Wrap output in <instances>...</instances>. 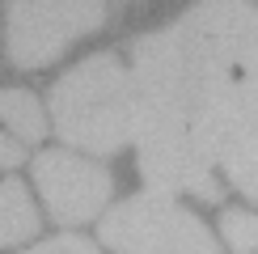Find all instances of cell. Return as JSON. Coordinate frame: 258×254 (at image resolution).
Masks as SVG:
<instances>
[{
  "label": "cell",
  "mask_w": 258,
  "mask_h": 254,
  "mask_svg": "<svg viewBox=\"0 0 258 254\" xmlns=\"http://www.w3.org/2000/svg\"><path fill=\"white\" fill-rule=\"evenodd\" d=\"M136 144H140V174L157 195L186 190V195H199L208 204L220 199V186L212 178L216 161L199 144L195 127L174 123V119H140Z\"/></svg>",
  "instance_id": "3957f363"
},
{
  "label": "cell",
  "mask_w": 258,
  "mask_h": 254,
  "mask_svg": "<svg viewBox=\"0 0 258 254\" xmlns=\"http://www.w3.org/2000/svg\"><path fill=\"white\" fill-rule=\"evenodd\" d=\"M26 254H98L93 250V241H85V237H51V241H42V246L34 250H26Z\"/></svg>",
  "instance_id": "8fae6325"
},
{
  "label": "cell",
  "mask_w": 258,
  "mask_h": 254,
  "mask_svg": "<svg viewBox=\"0 0 258 254\" xmlns=\"http://www.w3.org/2000/svg\"><path fill=\"white\" fill-rule=\"evenodd\" d=\"M34 186L42 190V204L59 225H85L110 199V169L93 157L77 153H38L34 157Z\"/></svg>",
  "instance_id": "5b68a950"
},
{
  "label": "cell",
  "mask_w": 258,
  "mask_h": 254,
  "mask_svg": "<svg viewBox=\"0 0 258 254\" xmlns=\"http://www.w3.org/2000/svg\"><path fill=\"white\" fill-rule=\"evenodd\" d=\"M38 233V208L26 195V186L13 178H0V246H17V241Z\"/></svg>",
  "instance_id": "52a82bcc"
},
{
  "label": "cell",
  "mask_w": 258,
  "mask_h": 254,
  "mask_svg": "<svg viewBox=\"0 0 258 254\" xmlns=\"http://www.w3.org/2000/svg\"><path fill=\"white\" fill-rule=\"evenodd\" d=\"M254 110H258V81H254Z\"/></svg>",
  "instance_id": "7c38bea8"
},
{
  "label": "cell",
  "mask_w": 258,
  "mask_h": 254,
  "mask_svg": "<svg viewBox=\"0 0 258 254\" xmlns=\"http://www.w3.org/2000/svg\"><path fill=\"white\" fill-rule=\"evenodd\" d=\"M51 119L59 140L85 153H119L136 144L140 132V89L119 55H93L63 72L51 89Z\"/></svg>",
  "instance_id": "6da1fadb"
},
{
  "label": "cell",
  "mask_w": 258,
  "mask_h": 254,
  "mask_svg": "<svg viewBox=\"0 0 258 254\" xmlns=\"http://www.w3.org/2000/svg\"><path fill=\"white\" fill-rule=\"evenodd\" d=\"M182 21L237 77H258V9L254 5H195Z\"/></svg>",
  "instance_id": "8992f818"
},
{
  "label": "cell",
  "mask_w": 258,
  "mask_h": 254,
  "mask_svg": "<svg viewBox=\"0 0 258 254\" xmlns=\"http://www.w3.org/2000/svg\"><path fill=\"white\" fill-rule=\"evenodd\" d=\"M102 241L114 254H220L216 237L195 212L157 190L110 208V216L102 220Z\"/></svg>",
  "instance_id": "7a4b0ae2"
},
{
  "label": "cell",
  "mask_w": 258,
  "mask_h": 254,
  "mask_svg": "<svg viewBox=\"0 0 258 254\" xmlns=\"http://www.w3.org/2000/svg\"><path fill=\"white\" fill-rule=\"evenodd\" d=\"M220 165H224V174H229V182L237 186L245 199L258 204V132L250 136V140H241Z\"/></svg>",
  "instance_id": "9c48e42d"
},
{
  "label": "cell",
  "mask_w": 258,
  "mask_h": 254,
  "mask_svg": "<svg viewBox=\"0 0 258 254\" xmlns=\"http://www.w3.org/2000/svg\"><path fill=\"white\" fill-rule=\"evenodd\" d=\"M0 127L13 136L17 144H34L47 136V114L34 93L26 89H0Z\"/></svg>",
  "instance_id": "ba28073f"
},
{
  "label": "cell",
  "mask_w": 258,
  "mask_h": 254,
  "mask_svg": "<svg viewBox=\"0 0 258 254\" xmlns=\"http://www.w3.org/2000/svg\"><path fill=\"white\" fill-rule=\"evenodd\" d=\"M220 233H224V241H229L237 254H254L258 250V216H254V212L229 208L220 216Z\"/></svg>",
  "instance_id": "30bf717a"
},
{
  "label": "cell",
  "mask_w": 258,
  "mask_h": 254,
  "mask_svg": "<svg viewBox=\"0 0 258 254\" xmlns=\"http://www.w3.org/2000/svg\"><path fill=\"white\" fill-rule=\"evenodd\" d=\"M106 26V5H9L5 51L17 68H47Z\"/></svg>",
  "instance_id": "277c9868"
}]
</instances>
